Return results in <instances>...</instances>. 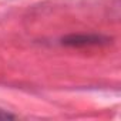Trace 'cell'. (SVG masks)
Here are the masks:
<instances>
[{"label":"cell","instance_id":"6da1fadb","mask_svg":"<svg viewBox=\"0 0 121 121\" xmlns=\"http://www.w3.org/2000/svg\"><path fill=\"white\" fill-rule=\"evenodd\" d=\"M110 39L100 34H70L63 37L61 43L70 47H86V46H100L108 43Z\"/></svg>","mask_w":121,"mask_h":121},{"label":"cell","instance_id":"7a4b0ae2","mask_svg":"<svg viewBox=\"0 0 121 121\" xmlns=\"http://www.w3.org/2000/svg\"><path fill=\"white\" fill-rule=\"evenodd\" d=\"M13 118H14L13 114H10V112H7V111L0 108V120H13Z\"/></svg>","mask_w":121,"mask_h":121}]
</instances>
